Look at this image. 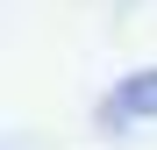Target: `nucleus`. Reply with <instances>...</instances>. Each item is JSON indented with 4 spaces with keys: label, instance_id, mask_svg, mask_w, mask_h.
Wrapping results in <instances>:
<instances>
[{
    "label": "nucleus",
    "instance_id": "f257e3e1",
    "mask_svg": "<svg viewBox=\"0 0 157 150\" xmlns=\"http://www.w3.org/2000/svg\"><path fill=\"white\" fill-rule=\"evenodd\" d=\"M107 114L114 121H157V71H136L107 93Z\"/></svg>",
    "mask_w": 157,
    "mask_h": 150
}]
</instances>
